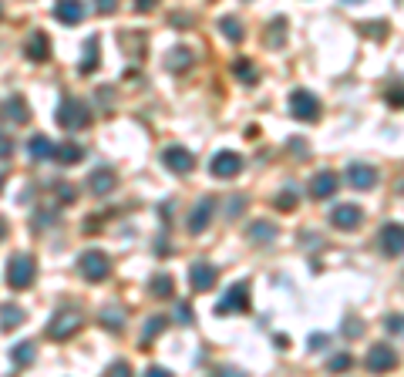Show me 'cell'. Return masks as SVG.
I'll return each instance as SVG.
<instances>
[{
    "instance_id": "6da1fadb",
    "label": "cell",
    "mask_w": 404,
    "mask_h": 377,
    "mask_svg": "<svg viewBox=\"0 0 404 377\" xmlns=\"http://www.w3.org/2000/svg\"><path fill=\"white\" fill-rule=\"evenodd\" d=\"M88 122H91V112H88L78 98H64L57 105V125L64 128V132H78V128H84Z\"/></svg>"
},
{
    "instance_id": "7a4b0ae2",
    "label": "cell",
    "mask_w": 404,
    "mask_h": 377,
    "mask_svg": "<svg viewBox=\"0 0 404 377\" xmlns=\"http://www.w3.org/2000/svg\"><path fill=\"white\" fill-rule=\"evenodd\" d=\"M7 283L14 290H28L30 283H34V260H30L28 253H14L7 260Z\"/></svg>"
},
{
    "instance_id": "3957f363",
    "label": "cell",
    "mask_w": 404,
    "mask_h": 377,
    "mask_svg": "<svg viewBox=\"0 0 404 377\" xmlns=\"http://www.w3.org/2000/svg\"><path fill=\"white\" fill-rule=\"evenodd\" d=\"M81 320L84 317H81V310L78 307L57 310L54 317H51V323H47V337H51V340H68V337L81 327Z\"/></svg>"
},
{
    "instance_id": "277c9868",
    "label": "cell",
    "mask_w": 404,
    "mask_h": 377,
    "mask_svg": "<svg viewBox=\"0 0 404 377\" xmlns=\"http://www.w3.org/2000/svg\"><path fill=\"white\" fill-rule=\"evenodd\" d=\"M243 310H250V283H246V279L233 283L223 294V300L216 303V313H219V317H226V313H243Z\"/></svg>"
},
{
    "instance_id": "5b68a950",
    "label": "cell",
    "mask_w": 404,
    "mask_h": 377,
    "mask_svg": "<svg viewBox=\"0 0 404 377\" xmlns=\"http://www.w3.org/2000/svg\"><path fill=\"white\" fill-rule=\"evenodd\" d=\"M290 115L293 118H300V122H317V118H321V101L313 98L310 91L296 88L290 95Z\"/></svg>"
},
{
    "instance_id": "8992f818",
    "label": "cell",
    "mask_w": 404,
    "mask_h": 377,
    "mask_svg": "<svg viewBox=\"0 0 404 377\" xmlns=\"http://www.w3.org/2000/svg\"><path fill=\"white\" fill-rule=\"evenodd\" d=\"M78 266H81V277L91 279V283H101V279L112 273V263H108V256H105L101 250H88Z\"/></svg>"
},
{
    "instance_id": "52a82bcc",
    "label": "cell",
    "mask_w": 404,
    "mask_h": 377,
    "mask_svg": "<svg viewBox=\"0 0 404 377\" xmlns=\"http://www.w3.org/2000/svg\"><path fill=\"white\" fill-rule=\"evenodd\" d=\"M364 364H367V371H371V374H384V371H391V367L398 364V357H394V350H391L388 344H374Z\"/></svg>"
},
{
    "instance_id": "ba28073f",
    "label": "cell",
    "mask_w": 404,
    "mask_h": 377,
    "mask_svg": "<svg viewBox=\"0 0 404 377\" xmlns=\"http://www.w3.org/2000/svg\"><path fill=\"white\" fill-rule=\"evenodd\" d=\"M381 250H384V256H401L404 253V226L401 223H388L381 229Z\"/></svg>"
},
{
    "instance_id": "9c48e42d",
    "label": "cell",
    "mask_w": 404,
    "mask_h": 377,
    "mask_svg": "<svg viewBox=\"0 0 404 377\" xmlns=\"http://www.w3.org/2000/svg\"><path fill=\"white\" fill-rule=\"evenodd\" d=\"M239 168H243V158H239L236 152H219L212 158L209 172L216 179H233V175H239Z\"/></svg>"
},
{
    "instance_id": "30bf717a",
    "label": "cell",
    "mask_w": 404,
    "mask_h": 377,
    "mask_svg": "<svg viewBox=\"0 0 404 377\" xmlns=\"http://www.w3.org/2000/svg\"><path fill=\"white\" fill-rule=\"evenodd\" d=\"M162 162H166L172 172H179V175H189L192 172V166H195V158L182 145H168L166 152H162Z\"/></svg>"
},
{
    "instance_id": "8fae6325",
    "label": "cell",
    "mask_w": 404,
    "mask_h": 377,
    "mask_svg": "<svg viewBox=\"0 0 404 377\" xmlns=\"http://www.w3.org/2000/svg\"><path fill=\"white\" fill-rule=\"evenodd\" d=\"M364 219L361 206H354V202H344V206H337L334 212H330V223L337 226V229H357Z\"/></svg>"
},
{
    "instance_id": "7c38bea8",
    "label": "cell",
    "mask_w": 404,
    "mask_h": 377,
    "mask_svg": "<svg viewBox=\"0 0 404 377\" xmlns=\"http://www.w3.org/2000/svg\"><path fill=\"white\" fill-rule=\"evenodd\" d=\"M115 185H118V175H115L112 168H95V172L88 175V189H91L95 196H112Z\"/></svg>"
},
{
    "instance_id": "4fadbf2b",
    "label": "cell",
    "mask_w": 404,
    "mask_h": 377,
    "mask_svg": "<svg viewBox=\"0 0 404 377\" xmlns=\"http://www.w3.org/2000/svg\"><path fill=\"white\" fill-rule=\"evenodd\" d=\"M189 283H192L195 294L212 290V283H216V266L212 263H192V269H189Z\"/></svg>"
},
{
    "instance_id": "5bb4252c",
    "label": "cell",
    "mask_w": 404,
    "mask_h": 377,
    "mask_svg": "<svg viewBox=\"0 0 404 377\" xmlns=\"http://www.w3.org/2000/svg\"><path fill=\"white\" fill-rule=\"evenodd\" d=\"M310 192H313V199H330L337 192V172H317L313 179H310Z\"/></svg>"
},
{
    "instance_id": "9a60e30c",
    "label": "cell",
    "mask_w": 404,
    "mask_h": 377,
    "mask_svg": "<svg viewBox=\"0 0 404 377\" xmlns=\"http://www.w3.org/2000/svg\"><path fill=\"white\" fill-rule=\"evenodd\" d=\"M212 206H216V202H212L209 196L206 199H199V202H195V209H192V216H189V233H202V229H206V226H209V216H212Z\"/></svg>"
},
{
    "instance_id": "2e32d148",
    "label": "cell",
    "mask_w": 404,
    "mask_h": 377,
    "mask_svg": "<svg viewBox=\"0 0 404 377\" xmlns=\"http://www.w3.org/2000/svg\"><path fill=\"white\" fill-rule=\"evenodd\" d=\"M347 182L354 185V189H374L377 185V172L371 166H350L347 168Z\"/></svg>"
},
{
    "instance_id": "e0dca14e",
    "label": "cell",
    "mask_w": 404,
    "mask_h": 377,
    "mask_svg": "<svg viewBox=\"0 0 404 377\" xmlns=\"http://www.w3.org/2000/svg\"><path fill=\"white\" fill-rule=\"evenodd\" d=\"M98 320L105 323L108 330H125V310H122V303H108V307H101Z\"/></svg>"
},
{
    "instance_id": "ac0fdd59",
    "label": "cell",
    "mask_w": 404,
    "mask_h": 377,
    "mask_svg": "<svg viewBox=\"0 0 404 377\" xmlns=\"http://www.w3.org/2000/svg\"><path fill=\"white\" fill-rule=\"evenodd\" d=\"M28 152H30V158H34V162H44V158L57 155V149H54V141L47 139V135H34V139H30V145H28Z\"/></svg>"
},
{
    "instance_id": "d6986e66",
    "label": "cell",
    "mask_w": 404,
    "mask_h": 377,
    "mask_svg": "<svg viewBox=\"0 0 404 377\" xmlns=\"http://www.w3.org/2000/svg\"><path fill=\"white\" fill-rule=\"evenodd\" d=\"M149 294L158 296V300H168V296L175 294V283H172L168 273H155V277L149 279Z\"/></svg>"
},
{
    "instance_id": "ffe728a7",
    "label": "cell",
    "mask_w": 404,
    "mask_h": 377,
    "mask_svg": "<svg viewBox=\"0 0 404 377\" xmlns=\"http://www.w3.org/2000/svg\"><path fill=\"white\" fill-rule=\"evenodd\" d=\"M4 115H7L14 125L30 122V112H28V105H24V98H7V101H4Z\"/></svg>"
},
{
    "instance_id": "44dd1931",
    "label": "cell",
    "mask_w": 404,
    "mask_h": 377,
    "mask_svg": "<svg viewBox=\"0 0 404 377\" xmlns=\"http://www.w3.org/2000/svg\"><path fill=\"white\" fill-rule=\"evenodd\" d=\"M246 236H250L256 246H266V243H273V239H277V226H273V223H253L250 229H246Z\"/></svg>"
},
{
    "instance_id": "7402d4cb",
    "label": "cell",
    "mask_w": 404,
    "mask_h": 377,
    "mask_svg": "<svg viewBox=\"0 0 404 377\" xmlns=\"http://www.w3.org/2000/svg\"><path fill=\"white\" fill-rule=\"evenodd\" d=\"M54 17L61 21V24H81L84 7H81V4H57V7H54Z\"/></svg>"
},
{
    "instance_id": "603a6c76",
    "label": "cell",
    "mask_w": 404,
    "mask_h": 377,
    "mask_svg": "<svg viewBox=\"0 0 404 377\" xmlns=\"http://www.w3.org/2000/svg\"><path fill=\"white\" fill-rule=\"evenodd\" d=\"M47 54H51L47 37H44V34H30V41H28V57L30 61H47Z\"/></svg>"
},
{
    "instance_id": "cb8c5ba5",
    "label": "cell",
    "mask_w": 404,
    "mask_h": 377,
    "mask_svg": "<svg viewBox=\"0 0 404 377\" xmlns=\"http://www.w3.org/2000/svg\"><path fill=\"white\" fill-rule=\"evenodd\" d=\"M17 323H24V310L14 307V303H4V307H0V327L11 330V327H17Z\"/></svg>"
},
{
    "instance_id": "d4e9b609",
    "label": "cell",
    "mask_w": 404,
    "mask_h": 377,
    "mask_svg": "<svg viewBox=\"0 0 404 377\" xmlns=\"http://www.w3.org/2000/svg\"><path fill=\"white\" fill-rule=\"evenodd\" d=\"M11 357H14V364H21V367H28V364L34 361V344H30V340H24V344H17V347L11 350Z\"/></svg>"
},
{
    "instance_id": "484cf974",
    "label": "cell",
    "mask_w": 404,
    "mask_h": 377,
    "mask_svg": "<svg viewBox=\"0 0 404 377\" xmlns=\"http://www.w3.org/2000/svg\"><path fill=\"white\" fill-rule=\"evenodd\" d=\"M189 64H192V51H185V47H179V51L168 54V68L172 71H185Z\"/></svg>"
},
{
    "instance_id": "4316f807",
    "label": "cell",
    "mask_w": 404,
    "mask_h": 377,
    "mask_svg": "<svg viewBox=\"0 0 404 377\" xmlns=\"http://www.w3.org/2000/svg\"><path fill=\"white\" fill-rule=\"evenodd\" d=\"M166 330V317H152V320H145V334H142V344H152L155 337Z\"/></svg>"
},
{
    "instance_id": "83f0119b",
    "label": "cell",
    "mask_w": 404,
    "mask_h": 377,
    "mask_svg": "<svg viewBox=\"0 0 404 377\" xmlns=\"http://www.w3.org/2000/svg\"><path fill=\"white\" fill-rule=\"evenodd\" d=\"M91 68H98V41L95 37H88V44H84V61H81L84 74H88Z\"/></svg>"
},
{
    "instance_id": "f1b7e54d",
    "label": "cell",
    "mask_w": 404,
    "mask_h": 377,
    "mask_svg": "<svg viewBox=\"0 0 404 377\" xmlns=\"http://www.w3.org/2000/svg\"><path fill=\"white\" fill-rule=\"evenodd\" d=\"M219 28H223V34H226V37H229V41H233V44H239V41H243V24H239L236 17H226L223 24H219Z\"/></svg>"
},
{
    "instance_id": "f546056e",
    "label": "cell",
    "mask_w": 404,
    "mask_h": 377,
    "mask_svg": "<svg viewBox=\"0 0 404 377\" xmlns=\"http://www.w3.org/2000/svg\"><path fill=\"white\" fill-rule=\"evenodd\" d=\"M81 155H84L81 145H74V141H64V145L57 149V158H61V162H78Z\"/></svg>"
},
{
    "instance_id": "4dcf8cb0",
    "label": "cell",
    "mask_w": 404,
    "mask_h": 377,
    "mask_svg": "<svg viewBox=\"0 0 404 377\" xmlns=\"http://www.w3.org/2000/svg\"><path fill=\"white\" fill-rule=\"evenodd\" d=\"M233 71H236V74L243 78V81H256V71H253V64L246 61V57H239L236 64H233Z\"/></svg>"
},
{
    "instance_id": "1f68e13d",
    "label": "cell",
    "mask_w": 404,
    "mask_h": 377,
    "mask_svg": "<svg viewBox=\"0 0 404 377\" xmlns=\"http://www.w3.org/2000/svg\"><path fill=\"white\" fill-rule=\"evenodd\" d=\"M384 327H388V334L404 337V313H391L388 320H384Z\"/></svg>"
},
{
    "instance_id": "d6a6232c",
    "label": "cell",
    "mask_w": 404,
    "mask_h": 377,
    "mask_svg": "<svg viewBox=\"0 0 404 377\" xmlns=\"http://www.w3.org/2000/svg\"><path fill=\"white\" fill-rule=\"evenodd\" d=\"M350 364H354V361H350L347 354H337V357H330V361H327V371H334V374H340V371H347Z\"/></svg>"
},
{
    "instance_id": "836d02e7",
    "label": "cell",
    "mask_w": 404,
    "mask_h": 377,
    "mask_svg": "<svg viewBox=\"0 0 404 377\" xmlns=\"http://www.w3.org/2000/svg\"><path fill=\"white\" fill-rule=\"evenodd\" d=\"M105 377H132V367H128L125 361H115L108 371H105Z\"/></svg>"
},
{
    "instance_id": "e575fe53",
    "label": "cell",
    "mask_w": 404,
    "mask_h": 377,
    "mask_svg": "<svg viewBox=\"0 0 404 377\" xmlns=\"http://www.w3.org/2000/svg\"><path fill=\"white\" fill-rule=\"evenodd\" d=\"M175 317H179V323H192V310H189V303H175Z\"/></svg>"
},
{
    "instance_id": "d590c367",
    "label": "cell",
    "mask_w": 404,
    "mask_h": 377,
    "mask_svg": "<svg viewBox=\"0 0 404 377\" xmlns=\"http://www.w3.org/2000/svg\"><path fill=\"white\" fill-rule=\"evenodd\" d=\"M293 206H296V196H293V192H283V196L277 199V209H287V212H290Z\"/></svg>"
},
{
    "instance_id": "8d00e7d4",
    "label": "cell",
    "mask_w": 404,
    "mask_h": 377,
    "mask_svg": "<svg viewBox=\"0 0 404 377\" xmlns=\"http://www.w3.org/2000/svg\"><path fill=\"white\" fill-rule=\"evenodd\" d=\"M243 206H246V199L236 196L233 202H226V212H229V216H239V212H243Z\"/></svg>"
},
{
    "instance_id": "74e56055",
    "label": "cell",
    "mask_w": 404,
    "mask_h": 377,
    "mask_svg": "<svg viewBox=\"0 0 404 377\" xmlns=\"http://www.w3.org/2000/svg\"><path fill=\"white\" fill-rule=\"evenodd\" d=\"M14 152V139H7V135H0V158H7V155Z\"/></svg>"
},
{
    "instance_id": "f35d334b",
    "label": "cell",
    "mask_w": 404,
    "mask_h": 377,
    "mask_svg": "<svg viewBox=\"0 0 404 377\" xmlns=\"http://www.w3.org/2000/svg\"><path fill=\"white\" fill-rule=\"evenodd\" d=\"M57 196H61V202H74V189L71 185H57Z\"/></svg>"
},
{
    "instance_id": "ab89813d",
    "label": "cell",
    "mask_w": 404,
    "mask_h": 377,
    "mask_svg": "<svg viewBox=\"0 0 404 377\" xmlns=\"http://www.w3.org/2000/svg\"><path fill=\"white\" fill-rule=\"evenodd\" d=\"M216 377H246L243 371H236V367H219L216 371Z\"/></svg>"
},
{
    "instance_id": "60d3db41",
    "label": "cell",
    "mask_w": 404,
    "mask_h": 377,
    "mask_svg": "<svg viewBox=\"0 0 404 377\" xmlns=\"http://www.w3.org/2000/svg\"><path fill=\"white\" fill-rule=\"evenodd\" d=\"M145 377H172L166 371V367H149V371H145Z\"/></svg>"
},
{
    "instance_id": "b9f144b4",
    "label": "cell",
    "mask_w": 404,
    "mask_h": 377,
    "mask_svg": "<svg viewBox=\"0 0 404 377\" xmlns=\"http://www.w3.org/2000/svg\"><path fill=\"white\" fill-rule=\"evenodd\" d=\"M388 101H391V105H404V88H401V91H391Z\"/></svg>"
},
{
    "instance_id": "7bdbcfd3",
    "label": "cell",
    "mask_w": 404,
    "mask_h": 377,
    "mask_svg": "<svg viewBox=\"0 0 404 377\" xmlns=\"http://www.w3.org/2000/svg\"><path fill=\"white\" fill-rule=\"evenodd\" d=\"M357 334H361V327H357V320L350 317V320H347V337H357Z\"/></svg>"
},
{
    "instance_id": "ee69618b",
    "label": "cell",
    "mask_w": 404,
    "mask_h": 377,
    "mask_svg": "<svg viewBox=\"0 0 404 377\" xmlns=\"http://www.w3.org/2000/svg\"><path fill=\"white\" fill-rule=\"evenodd\" d=\"M323 344H327V337H323V334H317V337H310V347H323Z\"/></svg>"
},
{
    "instance_id": "f6af8a7d",
    "label": "cell",
    "mask_w": 404,
    "mask_h": 377,
    "mask_svg": "<svg viewBox=\"0 0 404 377\" xmlns=\"http://www.w3.org/2000/svg\"><path fill=\"white\" fill-rule=\"evenodd\" d=\"M7 236V223H4V219H0V239Z\"/></svg>"
},
{
    "instance_id": "bcb514c9",
    "label": "cell",
    "mask_w": 404,
    "mask_h": 377,
    "mask_svg": "<svg viewBox=\"0 0 404 377\" xmlns=\"http://www.w3.org/2000/svg\"><path fill=\"white\" fill-rule=\"evenodd\" d=\"M0 189H4V172H0Z\"/></svg>"
}]
</instances>
